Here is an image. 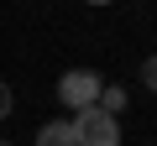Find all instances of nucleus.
<instances>
[{"instance_id":"nucleus-1","label":"nucleus","mask_w":157,"mask_h":146,"mask_svg":"<svg viewBox=\"0 0 157 146\" xmlns=\"http://www.w3.org/2000/svg\"><path fill=\"white\" fill-rule=\"evenodd\" d=\"M100 89H105V78H100V73L94 68H68L63 73V78H58V104L63 110H94L100 104Z\"/></svg>"},{"instance_id":"nucleus-2","label":"nucleus","mask_w":157,"mask_h":146,"mask_svg":"<svg viewBox=\"0 0 157 146\" xmlns=\"http://www.w3.org/2000/svg\"><path fill=\"white\" fill-rule=\"evenodd\" d=\"M68 125H73L78 146H121V120L105 110H78V115H68Z\"/></svg>"},{"instance_id":"nucleus-3","label":"nucleus","mask_w":157,"mask_h":146,"mask_svg":"<svg viewBox=\"0 0 157 146\" xmlns=\"http://www.w3.org/2000/svg\"><path fill=\"white\" fill-rule=\"evenodd\" d=\"M37 146H78V141H73V125L68 120H47L37 130Z\"/></svg>"},{"instance_id":"nucleus-4","label":"nucleus","mask_w":157,"mask_h":146,"mask_svg":"<svg viewBox=\"0 0 157 146\" xmlns=\"http://www.w3.org/2000/svg\"><path fill=\"white\" fill-rule=\"evenodd\" d=\"M126 104H131V94H126L121 84H105V89H100V104H94V110H105V115H115V120H121V110H126Z\"/></svg>"},{"instance_id":"nucleus-5","label":"nucleus","mask_w":157,"mask_h":146,"mask_svg":"<svg viewBox=\"0 0 157 146\" xmlns=\"http://www.w3.org/2000/svg\"><path fill=\"white\" fill-rule=\"evenodd\" d=\"M141 84H147V94H157V52L141 63Z\"/></svg>"},{"instance_id":"nucleus-6","label":"nucleus","mask_w":157,"mask_h":146,"mask_svg":"<svg viewBox=\"0 0 157 146\" xmlns=\"http://www.w3.org/2000/svg\"><path fill=\"white\" fill-rule=\"evenodd\" d=\"M11 110H16V94H11L6 78H0V120H11Z\"/></svg>"},{"instance_id":"nucleus-7","label":"nucleus","mask_w":157,"mask_h":146,"mask_svg":"<svg viewBox=\"0 0 157 146\" xmlns=\"http://www.w3.org/2000/svg\"><path fill=\"white\" fill-rule=\"evenodd\" d=\"M84 5H115V0H84Z\"/></svg>"},{"instance_id":"nucleus-8","label":"nucleus","mask_w":157,"mask_h":146,"mask_svg":"<svg viewBox=\"0 0 157 146\" xmlns=\"http://www.w3.org/2000/svg\"><path fill=\"white\" fill-rule=\"evenodd\" d=\"M0 146H16V141H0Z\"/></svg>"}]
</instances>
